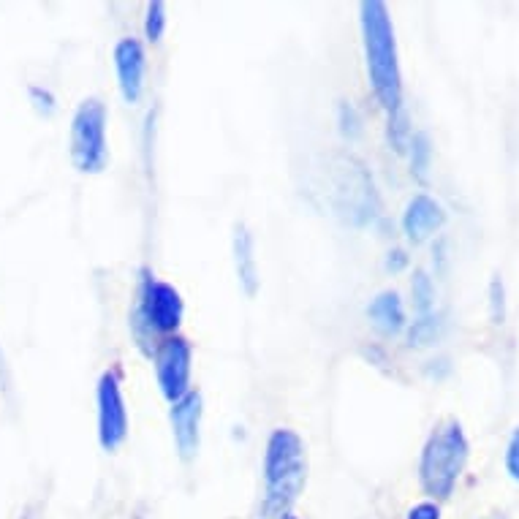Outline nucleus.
I'll list each match as a JSON object with an SVG mask.
<instances>
[{
  "instance_id": "nucleus-1",
  "label": "nucleus",
  "mask_w": 519,
  "mask_h": 519,
  "mask_svg": "<svg viewBox=\"0 0 519 519\" xmlns=\"http://www.w3.org/2000/svg\"><path fill=\"white\" fill-rule=\"evenodd\" d=\"M359 25H362L367 77H370L373 93L386 109V115H395L405 109L403 74H400V58H397L395 25H392L386 3L365 0L359 6Z\"/></svg>"
},
{
  "instance_id": "nucleus-2",
  "label": "nucleus",
  "mask_w": 519,
  "mask_h": 519,
  "mask_svg": "<svg viewBox=\"0 0 519 519\" xmlns=\"http://www.w3.org/2000/svg\"><path fill=\"white\" fill-rule=\"evenodd\" d=\"M308 481L305 441L289 427L272 430L264 446V500L261 517L286 519Z\"/></svg>"
},
{
  "instance_id": "nucleus-3",
  "label": "nucleus",
  "mask_w": 519,
  "mask_h": 519,
  "mask_svg": "<svg viewBox=\"0 0 519 519\" xmlns=\"http://www.w3.org/2000/svg\"><path fill=\"white\" fill-rule=\"evenodd\" d=\"M471 443L465 438V430L457 419L443 422L433 435L427 438L419 460V484L424 495L435 500H446L457 487L465 462H468Z\"/></svg>"
},
{
  "instance_id": "nucleus-4",
  "label": "nucleus",
  "mask_w": 519,
  "mask_h": 519,
  "mask_svg": "<svg viewBox=\"0 0 519 519\" xmlns=\"http://www.w3.org/2000/svg\"><path fill=\"white\" fill-rule=\"evenodd\" d=\"M185 302L180 291L172 283L155 280L150 272H142L139 280V294H136L134 313H131V329L139 346L147 354H153L155 346L164 337L177 335V329L183 324Z\"/></svg>"
},
{
  "instance_id": "nucleus-5",
  "label": "nucleus",
  "mask_w": 519,
  "mask_h": 519,
  "mask_svg": "<svg viewBox=\"0 0 519 519\" xmlns=\"http://www.w3.org/2000/svg\"><path fill=\"white\" fill-rule=\"evenodd\" d=\"M71 164L85 174L104 172L109 164L106 104L101 98H85L71 117Z\"/></svg>"
},
{
  "instance_id": "nucleus-6",
  "label": "nucleus",
  "mask_w": 519,
  "mask_h": 519,
  "mask_svg": "<svg viewBox=\"0 0 519 519\" xmlns=\"http://www.w3.org/2000/svg\"><path fill=\"white\" fill-rule=\"evenodd\" d=\"M155 381L161 395L169 400V405L177 403L180 397L191 392V370H193V348L180 335L164 337L153 351Z\"/></svg>"
},
{
  "instance_id": "nucleus-7",
  "label": "nucleus",
  "mask_w": 519,
  "mask_h": 519,
  "mask_svg": "<svg viewBox=\"0 0 519 519\" xmlns=\"http://www.w3.org/2000/svg\"><path fill=\"white\" fill-rule=\"evenodd\" d=\"M98 443L104 452H115L128 435V408L117 373H104L96 386Z\"/></svg>"
},
{
  "instance_id": "nucleus-8",
  "label": "nucleus",
  "mask_w": 519,
  "mask_h": 519,
  "mask_svg": "<svg viewBox=\"0 0 519 519\" xmlns=\"http://www.w3.org/2000/svg\"><path fill=\"white\" fill-rule=\"evenodd\" d=\"M202 395L191 389L188 395L180 397L169 408V422H172L174 446L185 462L193 460L202 443Z\"/></svg>"
},
{
  "instance_id": "nucleus-9",
  "label": "nucleus",
  "mask_w": 519,
  "mask_h": 519,
  "mask_svg": "<svg viewBox=\"0 0 519 519\" xmlns=\"http://www.w3.org/2000/svg\"><path fill=\"white\" fill-rule=\"evenodd\" d=\"M115 71L120 96L128 104H136L145 90V71H147V52L145 44L139 39H120L115 44Z\"/></svg>"
},
{
  "instance_id": "nucleus-10",
  "label": "nucleus",
  "mask_w": 519,
  "mask_h": 519,
  "mask_svg": "<svg viewBox=\"0 0 519 519\" xmlns=\"http://www.w3.org/2000/svg\"><path fill=\"white\" fill-rule=\"evenodd\" d=\"M443 223H446V212L427 193H416L403 212V231L411 242L427 240L433 231L441 229Z\"/></svg>"
},
{
  "instance_id": "nucleus-11",
  "label": "nucleus",
  "mask_w": 519,
  "mask_h": 519,
  "mask_svg": "<svg viewBox=\"0 0 519 519\" xmlns=\"http://www.w3.org/2000/svg\"><path fill=\"white\" fill-rule=\"evenodd\" d=\"M231 253H234V270L240 278V286L248 297L259 291V261H256V245H253V234L245 223L234 226V237H231Z\"/></svg>"
},
{
  "instance_id": "nucleus-12",
  "label": "nucleus",
  "mask_w": 519,
  "mask_h": 519,
  "mask_svg": "<svg viewBox=\"0 0 519 519\" xmlns=\"http://www.w3.org/2000/svg\"><path fill=\"white\" fill-rule=\"evenodd\" d=\"M367 318L384 337H395L405 329V305L397 291H381L378 297L367 305Z\"/></svg>"
},
{
  "instance_id": "nucleus-13",
  "label": "nucleus",
  "mask_w": 519,
  "mask_h": 519,
  "mask_svg": "<svg viewBox=\"0 0 519 519\" xmlns=\"http://www.w3.org/2000/svg\"><path fill=\"white\" fill-rule=\"evenodd\" d=\"M411 172H414L416 180H427V169H430V158H433V147H430V136L427 134H414L411 136Z\"/></svg>"
},
{
  "instance_id": "nucleus-14",
  "label": "nucleus",
  "mask_w": 519,
  "mask_h": 519,
  "mask_svg": "<svg viewBox=\"0 0 519 519\" xmlns=\"http://www.w3.org/2000/svg\"><path fill=\"white\" fill-rule=\"evenodd\" d=\"M386 134H389V145L395 147V153H405L408 145H411V136H414V128H411V117L405 109L395 112V115H389V128H386Z\"/></svg>"
},
{
  "instance_id": "nucleus-15",
  "label": "nucleus",
  "mask_w": 519,
  "mask_h": 519,
  "mask_svg": "<svg viewBox=\"0 0 519 519\" xmlns=\"http://www.w3.org/2000/svg\"><path fill=\"white\" fill-rule=\"evenodd\" d=\"M411 294H414V305L419 310V316H430V310L435 305V289L433 280L427 278V272L416 270L414 280H411Z\"/></svg>"
},
{
  "instance_id": "nucleus-16",
  "label": "nucleus",
  "mask_w": 519,
  "mask_h": 519,
  "mask_svg": "<svg viewBox=\"0 0 519 519\" xmlns=\"http://www.w3.org/2000/svg\"><path fill=\"white\" fill-rule=\"evenodd\" d=\"M166 30V3L161 0H153L150 6H147V17H145V36L150 41H161Z\"/></svg>"
},
{
  "instance_id": "nucleus-17",
  "label": "nucleus",
  "mask_w": 519,
  "mask_h": 519,
  "mask_svg": "<svg viewBox=\"0 0 519 519\" xmlns=\"http://www.w3.org/2000/svg\"><path fill=\"white\" fill-rule=\"evenodd\" d=\"M435 337H438V318L430 313V316L414 321V327L408 332V343L411 346H427V343H435Z\"/></svg>"
},
{
  "instance_id": "nucleus-18",
  "label": "nucleus",
  "mask_w": 519,
  "mask_h": 519,
  "mask_svg": "<svg viewBox=\"0 0 519 519\" xmlns=\"http://www.w3.org/2000/svg\"><path fill=\"white\" fill-rule=\"evenodd\" d=\"M506 471L519 484V427L511 433L509 446H506Z\"/></svg>"
},
{
  "instance_id": "nucleus-19",
  "label": "nucleus",
  "mask_w": 519,
  "mask_h": 519,
  "mask_svg": "<svg viewBox=\"0 0 519 519\" xmlns=\"http://www.w3.org/2000/svg\"><path fill=\"white\" fill-rule=\"evenodd\" d=\"M340 131L348 139H354L359 134V115H356V109L351 104H340Z\"/></svg>"
},
{
  "instance_id": "nucleus-20",
  "label": "nucleus",
  "mask_w": 519,
  "mask_h": 519,
  "mask_svg": "<svg viewBox=\"0 0 519 519\" xmlns=\"http://www.w3.org/2000/svg\"><path fill=\"white\" fill-rule=\"evenodd\" d=\"M405 519H441V509H438V503H433V500H424V503H416Z\"/></svg>"
},
{
  "instance_id": "nucleus-21",
  "label": "nucleus",
  "mask_w": 519,
  "mask_h": 519,
  "mask_svg": "<svg viewBox=\"0 0 519 519\" xmlns=\"http://www.w3.org/2000/svg\"><path fill=\"white\" fill-rule=\"evenodd\" d=\"M492 318L495 324H503V283L498 278L492 280Z\"/></svg>"
},
{
  "instance_id": "nucleus-22",
  "label": "nucleus",
  "mask_w": 519,
  "mask_h": 519,
  "mask_svg": "<svg viewBox=\"0 0 519 519\" xmlns=\"http://www.w3.org/2000/svg\"><path fill=\"white\" fill-rule=\"evenodd\" d=\"M405 264H408V256H405V250L397 248V250H392V253H389V261H386V267H389V270L400 272Z\"/></svg>"
},
{
  "instance_id": "nucleus-23",
  "label": "nucleus",
  "mask_w": 519,
  "mask_h": 519,
  "mask_svg": "<svg viewBox=\"0 0 519 519\" xmlns=\"http://www.w3.org/2000/svg\"><path fill=\"white\" fill-rule=\"evenodd\" d=\"M286 519H297V517H286Z\"/></svg>"
}]
</instances>
